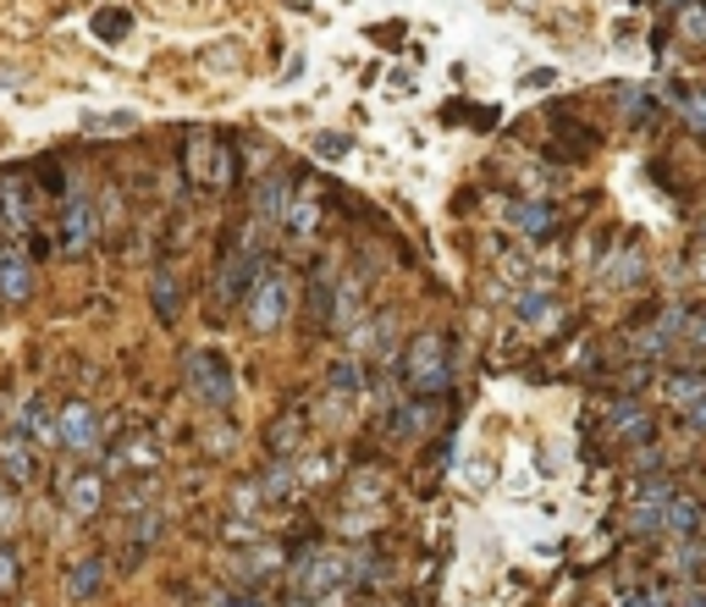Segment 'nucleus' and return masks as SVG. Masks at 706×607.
Listing matches in <instances>:
<instances>
[{"label": "nucleus", "instance_id": "f257e3e1", "mask_svg": "<svg viewBox=\"0 0 706 607\" xmlns=\"http://www.w3.org/2000/svg\"><path fill=\"white\" fill-rule=\"evenodd\" d=\"M183 160H188V183L199 194H227L238 183V144L227 133L194 128L188 144H183Z\"/></svg>", "mask_w": 706, "mask_h": 607}, {"label": "nucleus", "instance_id": "f03ea898", "mask_svg": "<svg viewBox=\"0 0 706 607\" xmlns=\"http://www.w3.org/2000/svg\"><path fill=\"white\" fill-rule=\"evenodd\" d=\"M403 381L414 387V398H436V392H448L453 381V365H448V337H414L409 342V360H403Z\"/></svg>", "mask_w": 706, "mask_h": 607}, {"label": "nucleus", "instance_id": "7ed1b4c3", "mask_svg": "<svg viewBox=\"0 0 706 607\" xmlns=\"http://www.w3.org/2000/svg\"><path fill=\"white\" fill-rule=\"evenodd\" d=\"M183 371H188V387H194L199 403H210V409L232 403V365L221 360V349H194L183 360Z\"/></svg>", "mask_w": 706, "mask_h": 607}, {"label": "nucleus", "instance_id": "20e7f679", "mask_svg": "<svg viewBox=\"0 0 706 607\" xmlns=\"http://www.w3.org/2000/svg\"><path fill=\"white\" fill-rule=\"evenodd\" d=\"M259 271H265L259 248H248V243H243V248H227L221 266H216V299H221V304H238L243 293H254Z\"/></svg>", "mask_w": 706, "mask_h": 607}, {"label": "nucleus", "instance_id": "39448f33", "mask_svg": "<svg viewBox=\"0 0 706 607\" xmlns=\"http://www.w3.org/2000/svg\"><path fill=\"white\" fill-rule=\"evenodd\" d=\"M282 315H288V277L277 266H265L259 282H254V293H248V326L254 331H277Z\"/></svg>", "mask_w": 706, "mask_h": 607}, {"label": "nucleus", "instance_id": "423d86ee", "mask_svg": "<svg viewBox=\"0 0 706 607\" xmlns=\"http://www.w3.org/2000/svg\"><path fill=\"white\" fill-rule=\"evenodd\" d=\"M607 437L641 448V442L657 437V420H652V409H641V398H624V392H618V398L607 403Z\"/></svg>", "mask_w": 706, "mask_h": 607}, {"label": "nucleus", "instance_id": "0eeeda50", "mask_svg": "<svg viewBox=\"0 0 706 607\" xmlns=\"http://www.w3.org/2000/svg\"><path fill=\"white\" fill-rule=\"evenodd\" d=\"M56 243L66 254H83L88 243H95V205H88L83 194L61 199V232H56Z\"/></svg>", "mask_w": 706, "mask_h": 607}, {"label": "nucleus", "instance_id": "6e6552de", "mask_svg": "<svg viewBox=\"0 0 706 607\" xmlns=\"http://www.w3.org/2000/svg\"><path fill=\"white\" fill-rule=\"evenodd\" d=\"M61 442H66L72 453H95V448H100V420H95V409H88V403H66V409H61Z\"/></svg>", "mask_w": 706, "mask_h": 607}, {"label": "nucleus", "instance_id": "1a4fd4ad", "mask_svg": "<svg viewBox=\"0 0 706 607\" xmlns=\"http://www.w3.org/2000/svg\"><path fill=\"white\" fill-rule=\"evenodd\" d=\"M34 293V271H28V259L17 248H0V299L7 304H23Z\"/></svg>", "mask_w": 706, "mask_h": 607}, {"label": "nucleus", "instance_id": "9d476101", "mask_svg": "<svg viewBox=\"0 0 706 607\" xmlns=\"http://www.w3.org/2000/svg\"><path fill=\"white\" fill-rule=\"evenodd\" d=\"M701 513H706V508H701V497H684V491H679V497L662 508V536L690 542V536L701 531Z\"/></svg>", "mask_w": 706, "mask_h": 607}, {"label": "nucleus", "instance_id": "9b49d317", "mask_svg": "<svg viewBox=\"0 0 706 607\" xmlns=\"http://www.w3.org/2000/svg\"><path fill=\"white\" fill-rule=\"evenodd\" d=\"M28 210H34V189L23 171H7L0 178V216H7L12 227H28Z\"/></svg>", "mask_w": 706, "mask_h": 607}, {"label": "nucleus", "instance_id": "f8f14e48", "mask_svg": "<svg viewBox=\"0 0 706 607\" xmlns=\"http://www.w3.org/2000/svg\"><path fill=\"white\" fill-rule=\"evenodd\" d=\"M662 398H668L679 414L695 409V403L706 398V371H695V365H690V371H668V376H662Z\"/></svg>", "mask_w": 706, "mask_h": 607}, {"label": "nucleus", "instance_id": "ddd939ff", "mask_svg": "<svg viewBox=\"0 0 706 607\" xmlns=\"http://www.w3.org/2000/svg\"><path fill=\"white\" fill-rule=\"evenodd\" d=\"M149 299H155V320H160V326H176V315H183V288L171 282L166 266H155V277H149Z\"/></svg>", "mask_w": 706, "mask_h": 607}, {"label": "nucleus", "instance_id": "4468645a", "mask_svg": "<svg viewBox=\"0 0 706 607\" xmlns=\"http://www.w3.org/2000/svg\"><path fill=\"white\" fill-rule=\"evenodd\" d=\"M0 464H7V481H12V486H23V481L34 475V453H28L23 430H7V437H0Z\"/></svg>", "mask_w": 706, "mask_h": 607}, {"label": "nucleus", "instance_id": "2eb2a0df", "mask_svg": "<svg viewBox=\"0 0 706 607\" xmlns=\"http://www.w3.org/2000/svg\"><path fill=\"white\" fill-rule=\"evenodd\" d=\"M288 178H271L259 189V199H254V221H288Z\"/></svg>", "mask_w": 706, "mask_h": 607}, {"label": "nucleus", "instance_id": "dca6fc26", "mask_svg": "<svg viewBox=\"0 0 706 607\" xmlns=\"http://www.w3.org/2000/svg\"><path fill=\"white\" fill-rule=\"evenodd\" d=\"M668 100H673V111L684 117V128L706 138V89H668Z\"/></svg>", "mask_w": 706, "mask_h": 607}, {"label": "nucleus", "instance_id": "f3484780", "mask_svg": "<svg viewBox=\"0 0 706 607\" xmlns=\"http://www.w3.org/2000/svg\"><path fill=\"white\" fill-rule=\"evenodd\" d=\"M387 425H392V437L414 442V437H425V425H430V409H425V403H403V409H392V414H387Z\"/></svg>", "mask_w": 706, "mask_h": 607}, {"label": "nucleus", "instance_id": "a211bd4d", "mask_svg": "<svg viewBox=\"0 0 706 607\" xmlns=\"http://www.w3.org/2000/svg\"><path fill=\"white\" fill-rule=\"evenodd\" d=\"M508 221L519 227V232H552V205H541V199H524V205H513L508 210Z\"/></svg>", "mask_w": 706, "mask_h": 607}, {"label": "nucleus", "instance_id": "6ab92c4d", "mask_svg": "<svg viewBox=\"0 0 706 607\" xmlns=\"http://www.w3.org/2000/svg\"><path fill=\"white\" fill-rule=\"evenodd\" d=\"M66 502H72L77 519H88V513L100 508V481H95V475H72V481H66Z\"/></svg>", "mask_w": 706, "mask_h": 607}, {"label": "nucleus", "instance_id": "aec40b11", "mask_svg": "<svg viewBox=\"0 0 706 607\" xmlns=\"http://www.w3.org/2000/svg\"><path fill=\"white\" fill-rule=\"evenodd\" d=\"M701 563H706V547H701L695 536H690V542H679V547H673V558H668V569H673V574H679L684 585H690V580L701 574Z\"/></svg>", "mask_w": 706, "mask_h": 607}, {"label": "nucleus", "instance_id": "412c9836", "mask_svg": "<svg viewBox=\"0 0 706 607\" xmlns=\"http://www.w3.org/2000/svg\"><path fill=\"white\" fill-rule=\"evenodd\" d=\"M100 580H106V569H100V558H77V569H72V580H66V591L83 602V596H95L100 591Z\"/></svg>", "mask_w": 706, "mask_h": 607}, {"label": "nucleus", "instance_id": "4be33fe9", "mask_svg": "<svg viewBox=\"0 0 706 607\" xmlns=\"http://www.w3.org/2000/svg\"><path fill=\"white\" fill-rule=\"evenodd\" d=\"M618 607H679V591H668V585H641V591L618 596Z\"/></svg>", "mask_w": 706, "mask_h": 607}, {"label": "nucleus", "instance_id": "5701e85b", "mask_svg": "<svg viewBox=\"0 0 706 607\" xmlns=\"http://www.w3.org/2000/svg\"><path fill=\"white\" fill-rule=\"evenodd\" d=\"M127 28H133V12H122V7H106V12H95V34H100L106 45H117Z\"/></svg>", "mask_w": 706, "mask_h": 607}, {"label": "nucleus", "instance_id": "b1692460", "mask_svg": "<svg viewBox=\"0 0 706 607\" xmlns=\"http://www.w3.org/2000/svg\"><path fill=\"white\" fill-rule=\"evenodd\" d=\"M315 221H320L315 199H293V205H288V232H293V238H309V232H315Z\"/></svg>", "mask_w": 706, "mask_h": 607}, {"label": "nucleus", "instance_id": "393cba45", "mask_svg": "<svg viewBox=\"0 0 706 607\" xmlns=\"http://www.w3.org/2000/svg\"><path fill=\"white\" fill-rule=\"evenodd\" d=\"M679 28H684V39H706V7H701V0L679 7Z\"/></svg>", "mask_w": 706, "mask_h": 607}, {"label": "nucleus", "instance_id": "a878e982", "mask_svg": "<svg viewBox=\"0 0 706 607\" xmlns=\"http://www.w3.org/2000/svg\"><path fill=\"white\" fill-rule=\"evenodd\" d=\"M360 381H365V371L360 365H331V392H360Z\"/></svg>", "mask_w": 706, "mask_h": 607}, {"label": "nucleus", "instance_id": "bb28decb", "mask_svg": "<svg viewBox=\"0 0 706 607\" xmlns=\"http://www.w3.org/2000/svg\"><path fill=\"white\" fill-rule=\"evenodd\" d=\"M127 128H138V117H127V111H117V117H95V122H88V133H127Z\"/></svg>", "mask_w": 706, "mask_h": 607}, {"label": "nucleus", "instance_id": "cd10ccee", "mask_svg": "<svg viewBox=\"0 0 706 607\" xmlns=\"http://www.w3.org/2000/svg\"><path fill=\"white\" fill-rule=\"evenodd\" d=\"M519 315H524V320H547V293H524V299H519Z\"/></svg>", "mask_w": 706, "mask_h": 607}, {"label": "nucleus", "instance_id": "c85d7f7f", "mask_svg": "<svg viewBox=\"0 0 706 607\" xmlns=\"http://www.w3.org/2000/svg\"><path fill=\"white\" fill-rule=\"evenodd\" d=\"M641 271H646V259H641V254H630V259H624V266H618V271H612V282H618V288H630V282H635Z\"/></svg>", "mask_w": 706, "mask_h": 607}, {"label": "nucleus", "instance_id": "c756f323", "mask_svg": "<svg viewBox=\"0 0 706 607\" xmlns=\"http://www.w3.org/2000/svg\"><path fill=\"white\" fill-rule=\"evenodd\" d=\"M679 420H684V430H690V437H706V398H701L695 409H684Z\"/></svg>", "mask_w": 706, "mask_h": 607}, {"label": "nucleus", "instance_id": "7c9ffc66", "mask_svg": "<svg viewBox=\"0 0 706 607\" xmlns=\"http://www.w3.org/2000/svg\"><path fill=\"white\" fill-rule=\"evenodd\" d=\"M0 585H7V591L17 585V553L12 547H0Z\"/></svg>", "mask_w": 706, "mask_h": 607}, {"label": "nucleus", "instance_id": "2f4dec72", "mask_svg": "<svg viewBox=\"0 0 706 607\" xmlns=\"http://www.w3.org/2000/svg\"><path fill=\"white\" fill-rule=\"evenodd\" d=\"M679 607H706V585H701V580L679 585Z\"/></svg>", "mask_w": 706, "mask_h": 607}, {"label": "nucleus", "instance_id": "473e14b6", "mask_svg": "<svg viewBox=\"0 0 706 607\" xmlns=\"http://www.w3.org/2000/svg\"><path fill=\"white\" fill-rule=\"evenodd\" d=\"M315 149H320V155H348V138H337V133H320V138H315Z\"/></svg>", "mask_w": 706, "mask_h": 607}, {"label": "nucleus", "instance_id": "72a5a7b5", "mask_svg": "<svg viewBox=\"0 0 706 607\" xmlns=\"http://www.w3.org/2000/svg\"><path fill=\"white\" fill-rule=\"evenodd\" d=\"M12 519H17V502H12V497H0V525H12Z\"/></svg>", "mask_w": 706, "mask_h": 607}, {"label": "nucleus", "instance_id": "f704fd0d", "mask_svg": "<svg viewBox=\"0 0 706 607\" xmlns=\"http://www.w3.org/2000/svg\"><path fill=\"white\" fill-rule=\"evenodd\" d=\"M695 277H706V243L695 248Z\"/></svg>", "mask_w": 706, "mask_h": 607}]
</instances>
